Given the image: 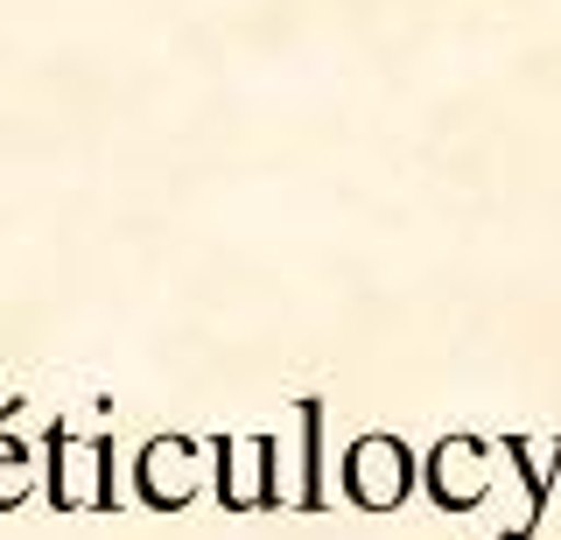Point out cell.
I'll list each match as a JSON object with an SVG mask.
<instances>
[{
  "mask_svg": "<svg viewBox=\"0 0 561 540\" xmlns=\"http://www.w3.org/2000/svg\"><path fill=\"white\" fill-rule=\"evenodd\" d=\"M414 492V457L400 435H358L344 449V498L365 505V513H393L400 498Z\"/></svg>",
  "mask_w": 561,
  "mask_h": 540,
  "instance_id": "7a4b0ae2",
  "label": "cell"
},
{
  "mask_svg": "<svg viewBox=\"0 0 561 540\" xmlns=\"http://www.w3.org/2000/svg\"><path fill=\"white\" fill-rule=\"evenodd\" d=\"M22 492H28V457H22V443L0 435V505H14Z\"/></svg>",
  "mask_w": 561,
  "mask_h": 540,
  "instance_id": "ba28073f",
  "label": "cell"
},
{
  "mask_svg": "<svg viewBox=\"0 0 561 540\" xmlns=\"http://www.w3.org/2000/svg\"><path fill=\"white\" fill-rule=\"evenodd\" d=\"M484 492H491V443H478V435H443L428 449V498L443 513H470V505H484Z\"/></svg>",
  "mask_w": 561,
  "mask_h": 540,
  "instance_id": "3957f363",
  "label": "cell"
},
{
  "mask_svg": "<svg viewBox=\"0 0 561 540\" xmlns=\"http://www.w3.org/2000/svg\"><path fill=\"white\" fill-rule=\"evenodd\" d=\"M49 505L57 513H113V449L92 435L49 428Z\"/></svg>",
  "mask_w": 561,
  "mask_h": 540,
  "instance_id": "6da1fadb",
  "label": "cell"
},
{
  "mask_svg": "<svg viewBox=\"0 0 561 540\" xmlns=\"http://www.w3.org/2000/svg\"><path fill=\"white\" fill-rule=\"evenodd\" d=\"M218 498H225V513L274 505V443L267 435H218Z\"/></svg>",
  "mask_w": 561,
  "mask_h": 540,
  "instance_id": "277c9868",
  "label": "cell"
},
{
  "mask_svg": "<svg viewBox=\"0 0 561 540\" xmlns=\"http://www.w3.org/2000/svg\"><path fill=\"white\" fill-rule=\"evenodd\" d=\"M302 478H295V513H323V400H302Z\"/></svg>",
  "mask_w": 561,
  "mask_h": 540,
  "instance_id": "52a82bcc",
  "label": "cell"
},
{
  "mask_svg": "<svg viewBox=\"0 0 561 540\" xmlns=\"http://www.w3.org/2000/svg\"><path fill=\"white\" fill-rule=\"evenodd\" d=\"M134 478H140V498H148L154 513H183V505L197 498V443H190V435H154L134 457Z\"/></svg>",
  "mask_w": 561,
  "mask_h": 540,
  "instance_id": "5b68a950",
  "label": "cell"
},
{
  "mask_svg": "<svg viewBox=\"0 0 561 540\" xmlns=\"http://www.w3.org/2000/svg\"><path fill=\"white\" fill-rule=\"evenodd\" d=\"M505 457L526 470V513L505 527V540H534L540 513H548V492H554V470H561V443H534V435H513L505 443Z\"/></svg>",
  "mask_w": 561,
  "mask_h": 540,
  "instance_id": "8992f818",
  "label": "cell"
}]
</instances>
